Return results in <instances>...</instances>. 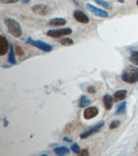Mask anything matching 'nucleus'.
<instances>
[{"label": "nucleus", "instance_id": "obj_1", "mask_svg": "<svg viewBox=\"0 0 138 156\" xmlns=\"http://www.w3.org/2000/svg\"><path fill=\"white\" fill-rule=\"evenodd\" d=\"M122 79L127 83L133 84L138 81V67L129 65L125 67L122 74Z\"/></svg>", "mask_w": 138, "mask_h": 156}, {"label": "nucleus", "instance_id": "obj_2", "mask_svg": "<svg viewBox=\"0 0 138 156\" xmlns=\"http://www.w3.org/2000/svg\"><path fill=\"white\" fill-rule=\"evenodd\" d=\"M4 23L6 24L8 33L12 36L17 38L22 36V29L19 24V22L15 20L12 19L11 17L4 18Z\"/></svg>", "mask_w": 138, "mask_h": 156}, {"label": "nucleus", "instance_id": "obj_3", "mask_svg": "<svg viewBox=\"0 0 138 156\" xmlns=\"http://www.w3.org/2000/svg\"><path fill=\"white\" fill-rule=\"evenodd\" d=\"M72 32V29L70 28L51 29L46 32V36L51 37H53V38H59V37L71 34Z\"/></svg>", "mask_w": 138, "mask_h": 156}, {"label": "nucleus", "instance_id": "obj_4", "mask_svg": "<svg viewBox=\"0 0 138 156\" xmlns=\"http://www.w3.org/2000/svg\"><path fill=\"white\" fill-rule=\"evenodd\" d=\"M26 43L30 44L32 46H34L39 49L42 51L45 52H50L52 50V47L51 44L42 42L41 40H33L31 37H29L26 40Z\"/></svg>", "mask_w": 138, "mask_h": 156}, {"label": "nucleus", "instance_id": "obj_5", "mask_svg": "<svg viewBox=\"0 0 138 156\" xmlns=\"http://www.w3.org/2000/svg\"><path fill=\"white\" fill-rule=\"evenodd\" d=\"M86 9L95 16L102 17V18H105V17H107L109 16V12L107 11H105V10L97 8V7L95 6L94 5H93L91 4H86Z\"/></svg>", "mask_w": 138, "mask_h": 156}, {"label": "nucleus", "instance_id": "obj_6", "mask_svg": "<svg viewBox=\"0 0 138 156\" xmlns=\"http://www.w3.org/2000/svg\"><path fill=\"white\" fill-rule=\"evenodd\" d=\"M32 11L40 16H47L51 12V9L47 5L39 4H35L31 8Z\"/></svg>", "mask_w": 138, "mask_h": 156}, {"label": "nucleus", "instance_id": "obj_7", "mask_svg": "<svg viewBox=\"0 0 138 156\" xmlns=\"http://www.w3.org/2000/svg\"><path fill=\"white\" fill-rule=\"evenodd\" d=\"M104 126V122H100L98 124H97L94 126H93L92 128H90L89 130H86L84 133H81L80 135V138L81 139H86V138L89 137V136H91L94 133H96L99 131V130H101V128Z\"/></svg>", "mask_w": 138, "mask_h": 156}, {"label": "nucleus", "instance_id": "obj_8", "mask_svg": "<svg viewBox=\"0 0 138 156\" xmlns=\"http://www.w3.org/2000/svg\"><path fill=\"white\" fill-rule=\"evenodd\" d=\"M73 17L76 21L82 24H88L89 23L90 19L86 14L79 10L75 11L73 13Z\"/></svg>", "mask_w": 138, "mask_h": 156}, {"label": "nucleus", "instance_id": "obj_9", "mask_svg": "<svg viewBox=\"0 0 138 156\" xmlns=\"http://www.w3.org/2000/svg\"><path fill=\"white\" fill-rule=\"evenodd\" d=\"M10 49V44L8 40L3 36H0V56L6 55Z\"/></svg>", "mask_w": 138, "mask_h": 156}, {"label": "nucleus", "instance_id": "obj_10", "mask_svg": "<svg viewBox=\"0 0 138 156\" xmlns=\"http://www.w3.org/2000/svg\"><path fill=\"white\" fill-rule=\"evenodd\" d=\"M98 109L96 107H89L86 108L84 112V117L85 119L89 120L96 117L98 115Z\"/></svg>", "mask_w": 138, "mask_h": 156}, {"label": "nucleus", "instance_id": "obj_11", "mask_svg": "<svg viewBox=\"0 0 138 156\" xmlns=\"http://www.w3.org/2000/svg\"><path fill=\"white\" fill-rule=\"evenodd\" d=\"M67 23V21L64 18H61V17H56V18H52L48 22V25L50 27H63L66 25Z\"/></svg>", "mask_w": 138, "mask_h": 156}, {"label": "nucleus", "instance_id": "obj_12", "mask_svg": "<svg viewBox=\"0 0 138 156\" xmlns=\"http://www.w3.org/2000/svg\"><path fill=\"white\" fill-rule=\"evenodd\" d=\"M114 99L110 94H106L103 97V103H104L105 109L107 110H110L112 109L113 105Z\"/></svg>", "mask_w": 138, "mask_h": 156}, {"label": "nucleus", "instance_id": "obj_13", "mask_svg": "<svg viewBox=\"0 0 138 156\" xmlns=\"http://www.w3.org/2000/svg\"><path fill=\"white\" fill-rule=\"evenodd\" d=\"M127 94V90H118L116 92H115L113 94V99L115 102H118L120 101L125 99Z\"/></svg>", "mask_w": 138, "mask_h": 156}, {"label": "nucleus", "instance_id": "obj_14", "mask_svg": "<svg viewBox=\"0 0 138 156\" xmlns=\"http://www.w3.org/2000/svg\"><path fill=\"white\" fill-rule=\"evenodd\" d=\"M8 60L11 64L15 65L16 64V58H15V51L14 47L12 44H10V49L8 51Z\"/></svg>", "mask_w": 138, "mask_h": 156}, {"label": "nucleus", "instance_id": "obj_15", "mask_svg": "<svg viewBox=\"0 0 138 156\" xmlns=\"http://www.w3.org/2000/svg\"><path fill=\"white\" fill-rule=\"evenodd\" d=\"M54 152L57 155H65L70 153L69 148L66 147H59L54 149Z\"/></svg>", "mask_w": 138, "mask_h": 156}, {"label": "nucleus", "instance_id": "obj_16", "mask_svg": "<svg viewBox=\"0 0 138 156\" xmlns=\"http://www.w3.org/2000/svg\"><path fill=\"white\" fill-rule=\"evenodd\" d=\"M91 101L87 97L82 96L79 99V105L80 108H84V107L87 106V105H89L90 104H91Z\"/></svg>", "mask_w": 138, "mask_h": 156}, {"label": "nucleus", "instance_id": "obj_17", "mask_svg": "<svg viewBox=\"0 0 138 156\" xmlns=\"http://www.w3.org/2000/svg\"><path fill=\"white\" fill-rule=\"evenodd\" d=\"M126 102L123 101L122 104H120L118 105L116 112H115V114L116 115L124 114V113L126 112Z\"/></svg>", "mask_w": 138, "mask_h": 156}, {"label": "nucleus", "instance_id": "obj_18", "mask_svg": "<svg viewBox=\"0 0 138 156\" xmlns=\"http://www.w3.org/2000/svg\"><path fill=\"white\" fill-rule=\"evenodd\" d=\"M59 42L63 46H71L74 44V41L69 37H65L59 40Z\"/></svg>", "mask_w": 138, "mask_h": 156}, {"label": "nucleus", "instance_id": "obj_19", "mask_svg": "<svg viewBox=\"0 0 138 156\" xmlns=\"http://www.w3.org/2000/svg\"><path fill=\"white\" fill-rule=\"evenodd\" d=\"M129 60L133 64L138 66V51H132L129 57Z\"/></svg>", "mask_w": 138, "mask_h": 156}, {"label": "nucleus", "instance_id": "obj_20", "mask_svg": "<svg viewBox=\"0 0 138 156\" xmlns=\"http://www.w3.org/2000/svg\"><path fill=\"white\" fill-rule=\"evenodd\" d=\"M95 2H96L97 4H99V6H102L104 8H106L107 9H110L111 7H110V5L107 2L104 1V0H95Z\"/></svg>", "mask_w": 138, "mask_h": 156}, {"label": "nucleus", "instance_id": "obj_21", "mask_svg": "<svg viewBox=\"0 0 138 156\" xmlns=\"http://www.w3.org/2000/svg\"><path fill=\"white\" fill-rule=\"evenodd\" d=\"M71 149L72 150V151L76 153V154H78V153H80V151H81V148H80L79 146L77 144V143H73L71 145Z\"/></svg>", "mask_w": 138, "mask_h": 156}, {"label": "nucleus", "instance_id": "obj_22", "mask_svg": "<svg viewBox=\"0 0 138 156\" xmlns=\"http://www.w3.org/2000/svg\"><path fill=\"white\" fill-rule=\"evenodd\" d=\"M15 54L19 57L23 56L24 55V52L23 51V49H22V47L19 46V45H17V46H15Z\"/></svg>", "mask_w": 138, "mask_h": 156}, {"label": "nucleus", "instance_id": "obj_23", "mask_svg": "<svg viewBox=\"0 0 138 156\" xmlns=\"http://www.w3.org/2000/svg\"><path fill=\"white\" fill-rule=\"evenodd\" d=\"M120 121L119 120H114L111 122V124L109 125L110 129H114V128H116L119 126L120 125Z\"/></svg>", "mask_w": 138, "mask_h": 156}, {"label": "nucleus", "instance_id": "obj_24", "mask_svg": "<svg viewBox=\"0 0 138 156\" xmlns=\"http://www.w3.org/2000/svg\"><path fill=\"white\" fill-rule=\"evenodd\" d=\"M19 0H0V2L2 4H15L17 3Z\"/></svg>", "mask_w": 138, "mask_h": 156}, {"label": "nucleus", "instance_id": "obj_25", "mask_svg": "<svg viewBox=\"0 0 138 156\" xmlns=\"http://www.w3.org/2000/svg\"><path fill=\"white\" fill-rule=\"evenodd\" d=\"M87 91L89 93H91V94H93V93L96 92V89H95V87L94 86H90L88 87Z\"/></svg>", "mask_w": 138, "mask_h": 156}, {"label": "nucleus", "instance_id": "obj_26", "mask_svg": "<svg viewBox=\"0 0 138 156\" xmlns=\"http://www.w3.org/2000/svg\"><path fill=\"white\" fill-rule=\"evenodd\" d=\"M82 155H89V151H88L87 149H84L82 151V153H81Z\"/></svg>", "mask_w": 138, "mask_h": 156}, {"label": "nucleus", "instance_id": "obj_27", "mask_svg": "<svg viewBox=\"0 0 138 156\" xmlns=\"http://www.w3.org/2000/svg\"><path fill=\"white\" fill-rule=\"evenodd\" d=\"M64 141H65V142H69V143L72 142V139H70V138H69V137H64Z\"/></svg>", "mask_w": 138, "mask_h": 156}, {"label": "nucleus", "instance_id": "obj_28", "mask_svg": "<svg viewBox=\"0 0 138 156\" xmlns=\"http://www.w3.org/2000/svg\"><path fill=\"white\" fill-rule=\"evenodd\" d=\"M22 1L24 4H27V3H29V2H30V0H22Z\"/></svg>", "mask_w": 138, "mask_h": 156}, {"label": "nucleus", "instance_id": "obj_29", "mask_svg": "<svg viewBox=\"0 0 138 156\" xmlns=\"http://www.w3.org/2000/svg\"><path fill=\"white\" fill-rule=\"evenodd\" d=\"M119 2H124V0H119Z\"/></svg>", "mask_w": 138, "mask_h": 156}, {"label": "nucleus", "instance_id": "obj_30", "mask_svg": "<svg viewBox=\"0 0 138 156\" xmlns=\"http://www.w3.org/2000/svg\"><path fill=\"white\" fill-rule=\"evenodd\" d=\"M136 4L137 5V6H138V0H137V2H136Z\"/></svg>", "mask_w": 138, "mask_h": 156}]
</instances>
